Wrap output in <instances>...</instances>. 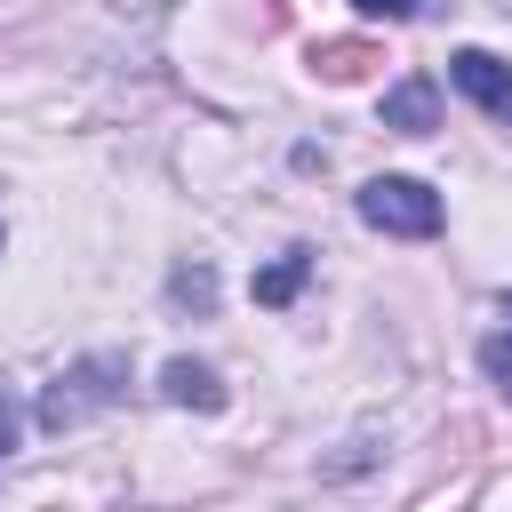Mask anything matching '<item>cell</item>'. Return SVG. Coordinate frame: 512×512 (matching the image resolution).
I'll use <instances>...</instances> for the list:
<instances>
[{"mask_svg": "<svg viewBox=\"0 0 512 512\" xmlns=\"http://www.w3.org/2000/svg\"><path fill=\"white\" fill-rule=\"evenodd\" d=\"M120 392H128V360H120V352H88V360H72V368H64V376L40 392L32 424H40V432H72V424L104 416Z\"/></svg>", "mask_w": 512, "mask_h": 512, "instance_id": "cell-1", "label": "cell"}, {"mask_svg": "<svg viewBox=\"0 0 512 512\" xmlns=\"http://www.w3.org/2000/svg\"><path fill=\"white\" fill-rule=\"evenodd\" d=\"M440 216H448L440 192L416 184V176H368V184H360V224H376V232H392V240H432Z\"/></svg>", "mask_w": 512, "mask_h": 512, "instance_id": "cell-2", "label": "cell"}, {"mask_svg": "<svg viewBox=\"0 0 512 512\" xmlns=\"http://www.w3.org/2000/svg\"><path fill=\"white\" fill-rule=\"evenodd\" d=\"M448 80H456L488 120H512V64H504V56H488V48H456V56H448Z\"/></svg>", "mask_w": 512, "mask_h": 512, "instance_id": "cell-3", "label": "cell"}, {"mask_svg": "<svg viewBox=\"0 0 512 512\" xmlns=\"http://www.w3.org/2000/svg\"><path fill=\"white\" fill-rule=\"evenodd\" d=\"M384 128H400V136H432V128H440V88H432L424 72H408V80L384 96Z\"/></svg>", "mask_w": 512, "mask_h": 512, "instance_id": "cell-4", "label": "cell"}, {"mask_svg": "<svg viewBox=\"0 0 512 512\" xmlns=\"http://www.w3.org/2000/svg\"><path fill=\"white\" fill-rule=\"evenodd\" d=\"M160 400L216 416V408H224V384H216V368H208V360H168V368H160Z\"/></svg>", "mask_w": 512, "mask_h": 512, "instance_id": "cell-5", "label": "cell"}, {"mask_svg": "<svg viewBox=\"0 0 512 512\" xmlns=\"http://www.w3.org/2000/svg\"><path fill=\"white\" fill-rule=\"evenodd\" d=\"M376 64H384V48H376V40H320V48H312V72H320V80H336V88H344V80H368Z\"/></svg>", "mask_w": 512, "mask_h": 512, "instance_id": "cell-6", "label": "cell"}, {"mask_svg": "<svg viewBox=\"0 0 512 512\" xmlns=\"http://www.w3.org/2000/svg\"><path fill=\"white\" fill-rule=\"evenodd\" d=\"M304 272H312V256H304V248H288L272 272H256V304H288V296L304 288Z\"/></svg>", "mask_w": 512, "mask_h": 512, "instance_id": "cell-7", "label": "cell"}, {"mask_svg": "<svg viewBox=\"0 0 512 512\" xmlns=\"http://www.w3.org/2000/svg\"><path fill=\"white\" fill-rule=\"evenodd\" d=\"M480 376L512 400V304H504V328H496V336H480Z\"/></svg>", "mask_w": 512, "mask_h": 512, "instance_id": "cell-8", "label": "cell"}, {"mask_svg": "<svg viewBox=\"0 0 512 512\" xmlns=\"http://www.w3.org/2000/svg\"><path fill=\"white\" fill-rule=\"evenodd\" d=\"M168 296H176V304H200V312H208V304H216V272H208V264H184V272L168 280Z\"/></svg>", "mask_w": 512, "mask_h": 512, "instance_id": "cell-9", "label": "cell"}, {"mask_svg": "<svg viewBox=\"0 0 512 512\" xmlns=\"http://www.w3.org/2000/svg\"><path fill=\"white\" fill-rule=\"evenodd\" d=\"M16 432H24V408H16V392L0 384V464L16 456Z\"/></svg>", "mask_w": 512, "mask_h": 512, "instance_id": "cell-10", "label": "cell"}, {"mask_svg": "<svg viewBox=\"0 0 512 512\" xmlns=\"http://www.w3.org/2000/svg\"><path fill=\"white\" fill-rule=\"evenodd\" d=\"M360 16H384V24H400V16H416V0H352Z\"/></svg>", "mask_w": 512, "mask_h": 512, "instance_id": "cell-11", "label": "cell"}]
</instances>
